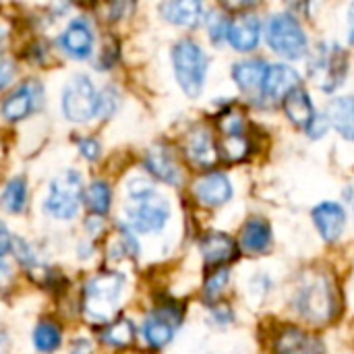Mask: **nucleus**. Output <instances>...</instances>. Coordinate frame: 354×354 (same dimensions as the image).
Returning a JSON list of instances; mask_svg holds the SVG:
<instances>
[{"instance_id":"obj_4","label":"nucleus","mask_w":354,"mask_h":354,"mask_svg":"<svg viewBox=\"0 0 354 354\" xmlns=\"http://www.w3.org/2000/svg\"><path fill=\"white\" fill-rule=\"evenodd\" d=\"M346 71L348 56L338 44H319L309 60V75L324 91H334L336 87H340Z\"/></svg>"},{"instance_id":"obj_1","label":"nucleus","mask_w":354,"mask_h":354,"mask_svg":"<svg viewBox=\"0 0 354 354\" xmlns=\"http://www.w3.org/2000/svg\"><path fill=\"white\" fill-rule=\"evenodd\" d=\"M122 292V276L116 272L95 274L83 290V313L91 324H108Z\"/></svg>"},{"instance_id":"obj_24","label":"nucleus","mask_w":354,"mask_h":354,"mask_svg":"<svg viewBox=\"0 0 354 354\" xmlns=\"http://www.w3.org/2000/svg\"><path fill=\"white\" fill-rule=\"evenodd\" d=\"M330 124L346 139L354 141V97H338L328 106Z\"/></svg>"},{"instance_id":"obj_9","label":"nucleus","mask_w":354,"mask_h":354,"mask_svg":"<svg viewBox=\"0 0 354 354\" xmlns=\"http://www.w3.org/2000/svg\"><path fill=\"white\" fill-rule=\"evenodd\" d=\"M131 226L139 232H156L164 228L168 220V203L158 197H145V199H133V205L127 207Z\"/></svg>"},{"instance_id":"obj_15","label":"nucleus","mask_w":354,"mask_h":354,"mask_svg":"<svg viewBox=\"0 0 354 354\" xmlns=\"http://www.w3.org/2000/svg\"><path fill=\"white\" fill-rule=\"evenodd\" d=\"M299 73L288 64H270L261 93L270 100H284L288 93L299 89Z\"/></svg>"},{"instance_id":"obj_3","label":"nucleus","mask_w":354,"mask_h":354,"mask_svg":"<svg viewBox=\"0 0 354 354\" xmlns=\"http://www.w3.org/2000/svg\"><path fill=\"white\" fill-rule=\"evenodd\" d=\"M334 307H336L334 286L322 274H315L297 292V309L311 324L330 322L334 315Z\"/></svg>"},{"instance_id":"obj_7","label":"nucleus","mask_w":354,"mask_h":354,"mask_svg":"<svg viewBox=\"0 0 354 354\" xmlns=\"http://www.w3.org/2000/svg\"><path fill=\"white\" fill-rule=\"evenodd\" d=\"M97 97L100 93L93 89L89 77H75L62 91V112L73 122L89 120L97 116Z\"/></svg>"},{"instance_id":"obj_36","label":"nucleus","mask_w":354,"mask_h":354,"mask_svg":"<svg viewBox=\"0 0 354 354\" xmlns=\"http://www.w3.org/2000/svg\"><path fill=\"white\" fill-rule=\"evenodd\" d=\"M71 354H93V348L87 340H77L71 348Z\"/></svg>"},{"instance_id":"obj_20","label":"nucleus","mask_w":354,"mask_h":354,"mask_svg":"<svg viewBox=\"0 0 354 354\" xmlns=\"http://www.w3.org/2000/svg\"><path fill=\"white\" fill-rule=\"evenodd\" d=\"M185 149H187V156L191 158V162H195L197 166H203V168L212 166L220 156L218 153V143L212 139L209 131H205V129L193 131L187 137Z\"/></svg>"},{"instance_id":"obj_25","label":"nucleus","mask_w":354,"mask_h":354,"mask_svg":"<svg viewBox=\"0 0 354 354\" xmlns=\"http://www.w3.org/2000/svg\"><path fill=\"white\" fill-rule=\"evenodd\" d=\"M272 241V232H270V224L263 220H251L245 224L243 234H241V245L245 251L251 253H261L270 247Z\"/></svg>"},{"instance_id":"obj_10","label":"nucleus","mask_w":354,"mask_h":354,"mask_svg":"<svg viewBox=\"0 0 354 354\" xmlns=\"http://www.w3.org/2000/svg\"><path fill=\"white\" fill-rule=\"evenodd\" d=\"M41 85L37 81H25L19 89H15L2 104V114L6 120H21L35 112L41 106Z\"/></svg>"},{"instance_id":"obj_38","label":"nucleus","mask_w":354,"mask_h":354,"mask_svg":"<svg viewBox=\"0 0 354 354\" xmlns=\"http://www.w3.org/2000/svg\"><path fill=\"white\" fill-rule=\"evenodd\" d=\"M8 75H10V62L4 60V62H2V85L8 83Z\"/></svg>"},{"instance_id":"obj_14","label":"nucleus","mask_w":354,"mask_h":354,"mask_svg":"<svg viewBox=\"0 0 354 354\" xmlns=\"http://www.w3.org/2000/svg\"><path fill=\"white\" fill-rule=\"evenodd\" d=\"M259 35H261V23L255 15L241 12L234 19H230L228 41L232 44V48L241 52L253 50L259 41Z\"/></svg>"},{"instance_id":"obj_28","label":"nucleus","mask_w":354,"mask_h":354,"mask_svg":"<svg viewBox=\"0 0 354 354\" xmlns=\"http://www.w3.org/2000/svg\"><path fill=\"white\" fill-rule=\"evenodd\" d=\"M85 203L89 205V209L93 214H100L104 216L110 207V189L106 183L102 180H95L89 185V189L85 191Z\"/></svg>"},{"instance_id":"obj_31","label":"nucleus","mask_w":354,"mask_h":354,"mask_svg":"<svg viewBox=\"0 0 354 354\" xmlns=\"http://www.w3.org/2000/svg\"><path fill=\"white\" fill-rule=\"evenodd\" d=\"M228 284V270L226 268H220L216 270V274H212L205 282V292L207 297H218L222 288H226Z\"/></svg>"},{"instance_id":"obj_6","label":"nucleus","mask_w":354,"mask_h":354,"mask_svg":"<svg viewBox=\"0 0 354 354\" xmlns=\"http://www.w3.org/2000/svg\"><path fill=\"white\" fill-rule=\"evenodd\" d=\"M268 44L284 58H301L307 54V35L292 15H274L268 23Z\"/></svg>"},{"instance_id":"obj_18","label":"nucleus","mask_w":354,"mask_h":354,"mask_svg":"<svg viewBox=\"0 0 354 354\" xmlns=\"http://www.w3.org/2000/svg\"><path fill=\"white\" fill-rule=\"evenodd\" d=\"M145 168L160 180H166L170 185H178L180 180V168L176 166V160L172 151L164 145H153L145 153Z\"/></svg>"},{"instance_id":"obj_5","label":"nucleus","mask_w":354,"mask_h":354,"mask_svg":"<svg viewBox=\"0 0 354 354\" xmlns=\"http://www.w3.org/2000/svg\"><path fill=\"white\" fill-rule=\"evenodd\" d=\"M81 197H83L81 176H79V172L68 170L50 183L44 207L50 216H54L58 220H68L77 214Z\"/></svg>"},{"instance_id":"obj_30","label":"nucleus","mask_w":354,"mask_h":354,"mask_svg":"<svg viewBox=\"0 0 354 354\" xmlns=\"http://www.w3.org/2000/svg\"><path fill=\"white\" fill-rule=\"evenodd\" d=\"M228 29H230V21L224 15H212L209 17V35L212 41H222L224 37H228Z\"/></svg>"},{"instance_id":"obj_32","label":"nucleus","mask_w":354,"mask_h":354,"mask_svg":"<svg viewBox=\"0 0 354 354\" xmlns=\"http://www.w3.org/2000/svg\"><path fill=\"white\" fill-rule=\"evenodd\" d=\"M114 110H116V91L114 89L100 91V97H97V116L108 118Z\"/></svg>"},{"instance_id":"obj_37","label":"nucleus","mask_w":354,"mask_h":354,"mask_svg":"<svg viewBox=\"0 0 354 354\" xmlns=\"http://www.w3.org/2000/svg\"><path fill=\"white\" fill-rule=\"evenodd\" d=\"M0 236H2V249H0V251H2V257H4V255L8 253V232H6L4 226H2V230H0Z\"/></svg>"},{"instance_id":"obj_8","label":"nucleus","mask_w":354,"mask_h":354,"mask_svg":"<svg viewBox=\"0 0 354 354\" xmlns=\"http://www.w3.org/2000/svg\"><path fill=\"white\" fill-rule=\"evenodd\" d=\"M218 153L226 162H241L249 153V141L241 114L228 110L218 118Z\"/></svg>"},{"instance_id":"obj_11","label":"nucleus","mask_w":354,"mask_h":354,"mask_svg":"<svg viewBox=\"0 0 354 354\" xmlns=\"http://www.w3.org/2000/svg\"><path fill=\"white\" fill-rule=\"evenodd\" d=\"M180 322V315L176 309H164L160 313H153L145 319L143 324V338L151 348H162L166 346L172 336L174 328Z\"/></svg>"},{"instance_id":"obj_39","label":"nucleus","mask_w":354,"mask_h":354,"mask_svg":"<svg viewBox=\"0 0 354 354\" xmlns=\"http://www.w3.org/2000/svg\"><path fill=\"white\" fill-rule=\"evenodd\" d=\"M348 19H351V41L354 44V4L351 6V17Z\"/></svg>"},{"instance_id":"obj_19","label":"nucleus","mask_w":354,"mask_h":354,"mask_svg":"<svg viewBox=\"0 0 354 354\" xmlns=\"http://www.w3.org/2000/svg\"><path fill=\"white\" fill-rule=\"evenodd\" d=\"M60 46L73 58H87L91 54V46H93V33H91L89 25L81 19L73 21L64 29V33L60 37Z\"/></svg>"},{"instance_id":"obj_34","label":"nucleus","mask_w":354,"mask_h":354,"mask_svg":"<svg viewBox=\"0 0 354 354\" xmlns=\"http://www.w3.org/2000/svg\"><path fill=\"white\" fill-rule=\"evenodd\" d=\"M79 151L87 158V160H95L100 156V143L95 139H81L79 141Z\"/></svg>"},{"instance_id":"obj_13","label":"nucleus","mask_w":354,"mask_h":354,"mask_svg":"<svg viewBox=\"0 0 354 354\" xmlns=\"http://www.w3.org/2000/svg\"><path fill=\"white\" fill-rule=\"evenodd\" d=\"M276 354H324V344L315 334L299 328L284 330L274 344Z\"/></svg>"},{"instance_id":"obj_35","label":"nucleus","mask_w":354,"mask_h":354,"mask_svg":"<svg viewBox=\"0 0 354 354\" xmlns=\"http://www.w3.org/2000/svg\"><path fill=\"white\" fill-rule=\"evenodd\" d=\"M328 124H330L328 116H315V120L311 122V127H309L307 131H309V135H311V137H322V135L326 133Z\"/></svg>"},{"instance_id":"obj_22","label":"nucleus","mask_w":354,"mask_h":354,"mask_svg":"<svg viewBox=\"0 0 354 354\" xmlns=\"http://www.w3.org/2000/svg\"><path fill=\"white\" fill-rule=\"evenodd\" d=\"M284 112L288 116V120L297 127L309 129L311 122L315 120V108L311 104V97L305 89H295L292 93H288L284 97Z\"/></svg>"},{"instance_id":"obj_33","label":"nucleus","mask_w":354,"mask_h":354,"mask_svg":"<svg viewBox=\"0 0 354 354\" xmlns=\"http://www.w3.org/2000/svg\"><path fill=\"white\" fill-rule=\"evenodd\" d=\"M129 195L131 199H145L153 195V185L145 178H135L129 183Z\"/></svg>"},{"instance_id":"obj_27","label":"nucleus","mask_w":354,"mask_h":354,"mask_svg":"<svg viewBox=\"0 0 354 354\" xmlns=\"http://www.w3.org/2000/svg\"><path fill=\"white\" fill-rule=\"evenodd\" d=\"M33 344L39 353H54L60 346V330L52 322L37 324L33 332Z\"/></svg>"},{"instance_id":"obj_17","label":"nucleus","mask_w":354,"mask_h":354,"mask_svg":"<svg viewBox=\"0 0 354 354\" xmlns=\"http://www.w3.org/2000/svg\"><path fill=\"white\" fill-rule=\"evenodd\" d=\"M201 255L207 266H224L236 257V243L224 232H207L201 239Z\"/></svg>"},{"instance_id":"obj_12","label":"nucleus","mask_w":354,"mask_h":354,"mask_svg":"<svg viewBox=\"0 0 354 354\" xmlns=\"http://www.w3.org/2000/svg\"><path fill=\"white\" fill-rule=\"evenodd\" d=\"M193 193L199 203L207 207H220L232 197V187L222 172H209L195 183Z\"/></svg>"},{"instance_id":"obj_23","label":"nucleus","mask_w":354,"mask_h":354,"mask_svg":"<svg viewBox=\"0 0 354 354\" xmlns=\"http://www.w3.org/2000/svg\"><path fill=\"white\" fill-rule=\"evenodd\" d=\"M268 71H270V64L255 58V60H245V62L234 64L232 77L243 91H255V89H263Z\"/></svg>"},{"instance_id":"obj_16","label":"nucleus","mask_w":354,"mask_h":354,"mask_svg":"<svg viewBox=\"0 0 354 354\" xmlns=\"http://www.w3.org/2000/svg\"><path fill=\"white\" fill-rule=\"evenodd\" d=\"M313 222H315L319 234L324 236V241L334 243L344 232L346 214L338 203H322L313 209Z\"/></svg>"},{"instance_id":"obj_21","label":"nucleus","mask_w":354,"mask_h":354,"mask_svg":"<svg viewBox=\"0 0 354 354\" xmlns=\"http://www.w3.org/2000/svg\"><path fill=\"white\" fill-rule=\"evenodd\" d=\"M160 12L170 23L183 25V27H197L203 17V4L197 0H176V2H164L160 4Z\"/></svg>"},{"instance_id":"obj_26","label":"nucleus","mask_w":354,"mask_h":354,"mask_svg":"<svg viewBox=\"0 0 354 354\" xmlns=\"http://www.w3.org/2000/svg\"><path fill=\"white\" fill-rule=\"evenodd\" d=\"M102 340L110 346H116V348H127L133 344L135 340V328L129 319L120 317L116 322H112L104 332H102Z\"/></svg>"},{"instance_id":"obj_29","label":"nucleus","mask_w":354,"mask_h":354,"mask_svg":"<svg viewBox=\"0 0 354 354\" xmlns=\"http://www.w3.org/2000/svg\"><path fill=\"white\" fill-rule=\"evenodd\" d=\"M2 205L12 214L23 212V207H25V183H23V178H12L10 183H6V187L2 191Z\"/></svg>"},{"instance_id":"obj_2","label":"nucleus","mask_w":354,"mask_h":354,"mask_svg":"<svg viewBox=\"0 0 354 354\" xmlns=\"http://www.w3.org/2000/svg\"><path fill=\"white\" fill-rule=\"evenodd\" d=\"M172 62L183 91L191 97H197L203 89L207 73V58L203 50L193 39H180L172 50Z\"/></svg>"}]
</instances>
